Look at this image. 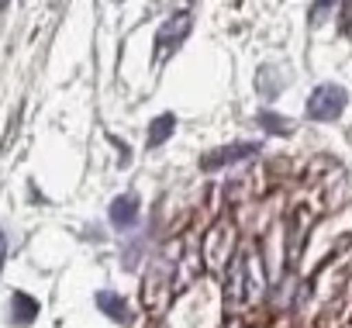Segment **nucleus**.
Returning <instances> with one entry per match:
<instances>
[{"label":"nucleus","instance_id":"f257e3e1","mask_svg":"<svg viewBox=\"0 0 352 328\" xmlns=\"http://www.w3.org/2000/svg\"><path fill=\"white\" fill-rule=\"evenodd\" d=\"M345 100H349L345 87H338V83H321V87L307 97V118H311V121H335V118L345 111Z\"/></svg>","mask_w":352,"mask_h":328},{"label":"nucleus","instance_id":"f03ea898","mask_svg":"<svg viewBox=\"0 0 352 328\" xmlns=\"http://www.w3.org/2000/svg\"><path fill=\"white\" fill-rule=\"evenodd\" d=\"M190 28H194V14L190 11H176L173 18H166L162 28H159V35H155V56L162 59V56L176 52V49L187 42Z\"/></svg>","mask_w":352,"mask_h":328},{"label":"nucleus","instance_id":"7ed1b4c3","mask_svg":"<svg viewBox=\"0 0 352 328\" xmlns=\"http://www.w3.org/2000/svg\"><path fill=\"white\" fill-rule=\"evenodd\" d=\"M259 152V142H235V145H225V149H214L201 159V170H221L228 162H239V159H249Z\"/></svg>","mask_w":352,"mask_h":328},{"label":"nucleus","instance_id":"20e7f679","mask_svg":"<svg viewBox=\"0 0 352 328\" xmlns=\"http://www.w3.org/2000/svg\"><path fill=\"white\" fill-rule=\"evenodd\" d=\"M107 218H111V225H114L118 232L135 228V221H138V197H135V194H121V197H114L111 208H107Z\"/></svg>","mask_w":352,"mask_h":328},{"label":"nucleus","instance_id":"39448f33","mask_svg":"<svg viewBox=\"0 0 352 328\" xmlns=\"http://www.w3.org/2000/svg\"><path fill=\"white\" fill-rule=\"evenodd\" d=\"M38 300L32 297V294H25V290H14L11 294V325H18V328H25V325H32L35 318H38Z\"/></svg>","mask_w":352,"mask_h":328},{"label":"nucleus","instance_id":"423d86ee","mask_svg":"<svg viewBox=\"0 0 352 328\" xmlns=\"http://www.w3.org/2000/svg\"><path fill=\"white\" fill-rule=\"evenodd\" d=\"M97 307H100L111 321H128V304H124V297L114 294V290H100V294H97Z\"/></svg>","mask_w":352,"mask_h":328},{"label":"nucleus","instance_id":"0eeeda50","mask_svg":"<svg viewBox=\"0 0 352 328\" xmlns=\"http://www.w3.org/2000/svg\"><path fill=\"white\" fill-rule=\"evenodd\" d=\"M173 128H176V118H173V114H159V118L152 121V128H148V149H159V145L173 135Z\"/></svg>","mask_w":352,"mask_h":328},{"label":"nucleus","instance_id":"6e6552de","mask_svg":"<svg viewBox=\"0 0 352 328\" xmlns=\"http://www.w3.org/2000/svg\"><path fill=\"white\" fill-rule=\"evenodd\" d=\"M266 131H276V135H290L294 131V124L287 121V118H280V114H273V111H259V118H256Z\"/></svg>","mask_w":352,"mask_h":328},{"label":"nucleus","instance_id":"1a4fd4ad","mask_svg":"<svg viewBox=\"0 0 352 328\" xmlns=\"http://www.w3.org/2000/svg\"><path fill=\"white\" fill-rule=\"evenodd\" d=\"M4 263H8V235L0 228V270H4Z\"/></svg>","mask_w":352,"mask_h":328}]
</instances>
